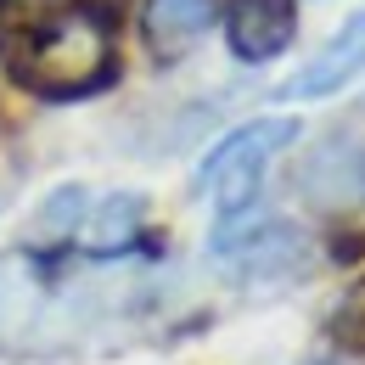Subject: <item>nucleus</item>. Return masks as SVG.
I'll list each match as a JSON object with an SVG mask.
<instances>
[{
    "label": "nucleus",
    "mask_w": 365,
    "mask_h": 365,
    "mask_svg": "<svg viewBox=\"0 0 365 365\" xmlns=\"http://www.w3.org/2000/svg\"><path fill=\"white\" fill-rule=\"evenodd\" d=\"M140 225V197L124 191V197H107L91 220V253H118Z\"/></svg>",
    "instance_id": "nucleus-10"
},
{
    "label": "nucleus",
    "mask_w": 365,
    "mask_h": 365,
    "mask_svg": "<svg viewBox=\"0 0 365 365\" xmlns=\"http://www.w3.org/2000/svg\"><path fill=\"white\" fill-rule=\"evenodd\" d=\"M220 259L242 281H287V275L309 270V236L281 220H259L247 236H220Z\"/></svg>",
    "instance_id": "nucleus-4"
},
{
    "label": "nucleus",
    "mask_w": 365,
    "mask_h": 365,
    "mask_svg": "<svg viewBox=\"0 0 365 365\" xmlns=\"http://www.w3.org/2000/svg\"><path fill=\"white\" fill-rule=\"evenodd\" d=\"M354 73H365V11H354L326 46L281 85V96H298V101H315V96H331V91H343Z\"/></svg>",
    "instance_id": "nucleus-6"
},
{
    "label": "nucleus",
    "mask_w": 365,
    "mask_h": 365,
    "mask_svg": "<svg viewBox=\"0 0 365 365\" xmlns=\"http://www.w3.org/2000/svg\"><path fill=\"white\" fill-rule=\"evenodd\" d=\"M331 337L343 343V349H354V354H365V275L343 292V304L331 309Z\"/></svg>",
    "instance_id": "nucleus-11"
},
{
    "label": "nucleus",
    "mask_w": 365,
    "mask_h": 365,
    "mask_svg": "<svg viewBox=\"0 0 365 365\" xmlns=\"http://www.w3.org/2000/svg\"><path fill=\"white\" fill-rule=\"evenodd\" d=\"M11 73L40 101H79V96L107 91L118 79V40H113L107 11H96V6L51 11L46 23L29 29Z\"/></svg>",
    "instance_id": "nucleus-1"
},
{
    "label": "nucleus",
    "mask_w": 365,
    "mask_h": 365,
    "mask_svg": "<svg viewBox=\"0 0 365 365\" xmlns=\"http://www.w3.org/2000/svg\"><path fill=\"white\" fill-rule=\"evenodd\" d=\"M40 309V275L29 253H0V349H11Z\"/></svg>",
    "instance_id": "nucleus-8"
},
{
    "label": "nucleus",
    "mask_w": 365,
    "mask_h": 365,
    "mask_svg": "<svg viewBox=\"0 0 365 365\" xmlns=\"http://www.w3.org/2000/svg\"><path fill=\"white\" fill-rule=\"evenodd\" d=\"M214 23V0H146L140 11V34L158 62H180Z\"/></svg>",
    "instance_id": "nucleus-7"
},
{
    "label": "nucleus",
    "mask_w": 365,
    "mask_h": 365,
    "mask_svg": "<svg viewBox=\"0 0 365 365\" xmlns=\"http://www.w3.org/2000/svg\"><path fill=\"white\" fill-rule=\"evenodd\" d=\"M292 140H298V124H292V118H253V124L230 130V135L202 158L197 185L214 197L220 220H236V214H247V208H253V197H259V185H264L270 158L281 152V146H292Z\"/></svg>",
    "instance_id": "nucleus-2"
},
{
    "label": "nucleus",
    "mask_w": 365,
    "mask_h": 365,
    "mask_svg": "<svg viewBox=\"0 0 365 365\" xmlns=\"http://www.w3.org/2000/svg\"><path fill=\"white\" fill-rule=\"evenodd\" d=\"M298 34V0H230L225 40L242 62H270Z\"/></svg>",
    "instance_id": "nucleus-5"
},
{
    "label": "nucleus",
    "mask_w": 365,
    "mask_h": 365,
    "mask_svg": "<svg viewBox=\"0 0 365 365\" xmlns=\"http://www.w3.org/2000/svg\"><path fill=\"white\" fill-rule=\"evenodd\" d=\"M320 365H326V360H320Z\"/></svg>",
    "instance_id": "nucleus-12"
},
{
    "label": "nucleus",
    "mask_w": 365,
    "mask_h": 365,
    "mask_svg": "<svg viewBox=\"0 0 365 365\" xmlns=\"http://www.w3.org/2000/svg\"><path fill=\"white\" fill-rule=\"evenodd\" d=\"M292 185L298 197L320 208V214H349V208H365V140L349 135V130H331L320 135L298 169H292Z\"/></svg>",
    "instance_id": "nucleus-3"
},
{
    "label": "nucleus",
    "mask_w": 365,
    "mask_h": 365,
    "mask_svg": "<svg viewBox=\"0 0 365 365\" xmlns=\"http://www.w3.org/2000/svg\"><path fill=\"white\" fill-rule=\"evenodd\" d=\"M85 208H91V191H85V185H56L46 202H40V214H34L29 236H34V242H73V230H79V220H85Z\"/></svg>",
    "instance_id": "nucleus-9"
}]
</instances>
